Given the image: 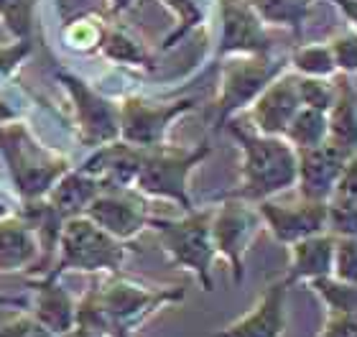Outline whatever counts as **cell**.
Returning <instances> with one entry per match:
<instances>
[{
    "label": "cell",
    "instance_id": "e0dca14e",
    "mask_svg": "<svg viewBox=\"0 0 357 337\" xmlns=\"http://www.w3.org/2000/svg\"><path fill=\"white\" fill-rule=\"evenodd\" d=\"M143 153H146V149L130 146V143H126L123 138H118V141L105 143V146L92 151V156H89L79 169L92 174L95 179H100L102 189L105 187H133L135 177L141 172Z\"/></svg>",
    "mask_w": 357,
    "mask_h": 337
},
{
    "label": "cell",
    "instance_id": "74e56055",
    "mask_svg": "<svg viewBox=\"0 0 357 337\" xmlns=\"http://www.w3.org/2000/svg\"><path fill=\"white\" fill-rule=\"evenodd\" d=\"M329 3H332V6L350 21L352 29L357 31V0H329Z\"/></svg>",
    "mask_w": 357,
    "mask_h": 337
},
{
    "label": "cell",
    "instance_id": "5b68a950",
    "mask_svg": "<svg viewBox=\"0 0 357 337\" xmlns=\"http://www.w3.org/2000/svg\"><path fill=\"white\" fill-rule=\"evenodd\" d=\"M56 250H59V258L46 274L54 278H59L67 271H82V274L105 271L112 276V274H120L128 261V243L112 238L110 232L102 230L87 215H77L64 223Z\"/></svg>",
    "mask_w": 357,
    "mask_h": 337
},
{
    "label": "cell",
    "instance_id": "9a60e30c",
    "mask_svg": "<svg viewBox=\"0 0 357 337\" xmlns=\"http://www.w3.org/2000/svg\"><path fill=\"white\" fill-rule=\"evenodd\" d=\"M301 107L304 105L298 98V75L289 67L258 95V100L248 107V115H250L253 130L263 135H283L286 138L291 120L296 118V112Z\"/></svg>",
    "mask_w": 357,
    "mask_h": 337
},
{
    "label": "cell",
    "instance_id": "7a4b0ae2",
    "mask_svg": "<svg viewBox=\"0 0 357 337\" xmlns=\"http://www.w3.org/2000/svg\"><path fill=\"white\" fill-rule=\"evenodd\" d=\"M212 212L207 210H189L184 218H151V230L158 235V243L169 255V261L176 269L189 271L199 281L202 292H215V266L217 250L212 240Z\"/></svg>",
    "mask_w": 357,
    "mask_h": 337
},
{
    "label": "cell",
    "instance_id": "83f0119b",
    "mask_svg": "<svg viewBox=\"0 0 357 337\" xmlns=\"http://www.w3.org/2000/svg\"><path fill=\"white\" fill-rule=\"evenodd\" d=\"M105 29L107 26L97 15H77V18H72L67 23V29H64V41L75 52H82V54L100 52L105 38Z\"/></svg>",
    "mask_w": 357,
    "mask_h": 337
},
{
    "label": "cell",
    "instance_id": "44dd1931",
    "mask_svg": "<svg viewBox=\"0 0 357 337\" xmlns=\"http://www.w3.org/2000/svg\"><path fill=\"white\" fill-rule=\"evenodd\" d=\"M102 192L100 179H95L92 174H87L84 169H69L56 184L52 187V192L44 197L46 204L59 215L64 223L77 215H84L87 207L92 204L97 195Z\"/></svg>",
    "mask_w": 357,
    "mask_h": 337
},
{
    "label": "cell",
    "instance_id": "3957f363",
    "mask_svg": "<svg viewBox=\"0 0 357 337\" xmlns=\"http://www.w3.org/2000/svg\"><path fill=\"white\" fill-rule=\"evenodd\" d=\"M0 153L6 158L15 192L26 202H36L72 169L69 161L44 149L21 123H0Z\"/></svg>",
    "mask_w": 357,
    "mask_h": 337
},
{
    "label": "cell",
    "instance_id": "603a6c76",
    "mask_svg": "<svg viewBox=\"0 0 357 337\" xmlns=\"http://www.w3.org/2000/svg\"><path fill=\"white\" fill-rule=\"evenodd\" d=\"M266 26L289 29L296 36L304 33V23L309 21L314 0H250Z\"/></svg>",
    "mask_w": 357,
    "mask_h": 337
},
{
    "label": "cell",
    "instance_id": "7c38bea8",
    "mask_svg": "<svg viewBox=\"0 0 357 337\" xmlns=\"http://www.w3.org/2000/svg\"><path fill=\"white\" fill-rule=\"evenodd\" d=\"M84 215L123 243H130V240L138 238L153 218L146 207L143 195L135 192L133 187H105L92 200Z\"/></svg>",
    "mask_w": 357,
    "mask_h": 337
},
{
    "label": "cell",
    "instance_id": "4dcf8cb0",
    "mask_svg": "<svg viewBox=\"0 0 357 337\" xmlns=\"http://www.w3.org/2000/svg\"><path fill=\"white\" fill-rule=\"evenodd\" d=\"M329 49H332L340 75H357V31L352 26L337 31L335 36L329 38Z\"/></svg>",
    "mask_w": 357,
    "mask_h": 337
},
{
    "label": "cell",
    "instance_id": "6da1fadb",
    "mask_svg": "<svg viewBox=\"0 0 357 337\" xmlns=\"http://www.w3.org/2000/svg\"><path fill=\"white\" fill-rule=\"evenodd\" d=\"M232 138L240 149V187L232 197L248 202L273 200L286 189L296 187L298 177V151L283 135H263L230 120L227 123Z\"/></svg>",
    "mask_w": 357,
    "mask_h": 337
},
{
    "label": "cell",
    "instance_id": "b9f144b4",
    "mask_svg": "<svg viewBox=\"0 0 357 337\" xmlns=\"http://www.w3.org/2000/svg\"><path fill=\"white\" fill-rule=\"evenodd\" d=\"M112 337H128V335H112Z\"/></svg>",
    "mask_w": 357,
    "mask_h": 337
},
{
    "label": "cell",
    "instance_id": "f1b7e54d",
    "mask_svg": "<svg viewBox=\"0 0 357 337\" xmlns=\"http://www.w3.org/2000/svg\"><path fill=\"white\" fill-rule=\"evenodd\" d=\"M176 18V29L164 38V49L176 46L184 36H189L202 21H204V8L197 0H161Z\"/></svg>",
    "mask_w": 357,
    "mask_h": 337
},
{
    "label": "cell",
    "instance_id": "ac0fdd59",
    "mask_svg": "<svg viewBox=\"0 0 357 337\" xmlns=\"http://www.w3.org/2000/svg\"><path fill=\"white\" fill-rule=\"evenodd\" d=\"M332 261H335V235L319 232L312 238L296 240L289 246V271L286 284H312L317 278L332 276Z\"/></svg>",
    "mask_w": 357,
    "mask_h": 337
},
{
    "label": "cell",
    "instance_id": "484cf974",
    "mask_svg": "<svg viewBox=\"0 0 357 337\" xmlns=\"http://www.w3.org/2000/svg\"><path fill=\"white\" fill-rule=\"evenodd\" d=\"M286 141L296 151L314 149L329 141V120L327 112L314 110V107H301L296 118L291 120L289 130H286Z\"/></svg>",
    "mask_w": 357,
    "mask_h": 337
},
{
    "label": "cell",
    "instance_id": "8fae6325",
    "mask_svg": "<svg viewBox=\"0 0 357 337\" xmlns=\"http://www.w3.org/2000/svg\"><path fill=\"white\" fill-rule=\"evenodd\" d=\"M217 15H220L217 57L227 59V57L273 52L268 26L250 0H217Z\"/></svg>",
    "mask_w": 357,
    "mask_h": 337
},
{
    "label": "cell",
    "instance_id": "9c48e42d",
    "mask_svg": "<svg viewBox=\"0 0 357 337\" xmlns=\"http://www.w3.org/2000/svg\"><path fill=\"white\" fill-rule=\"evenodd\" d=\"M197 107V100H172L158 103L143 95H126L118 103L120 110V138L138 149H156L169 143V130L178 118Z\"/></svg>",
    "mask_w": 357,
    "mask_h": 337
},
{
    "label": "cell",
    "instance_id": "52a82bcc",
    "mask_svg": "<svg viewBox=\"0 0 357 337\" xmlns=\"http://www.w3.org/2000/svg\"><path fill=\"white\" fill-rule=\"evenodd\" d=\"M291 67L289 57L271 54H245V57H227L220 75V90L215 100V130L227 128L243 110L253 105L258 95Z\"/></svg>",
    "mask_w": 357,
    "mask_h": 337
},
{
    "label": "cell",
    "instance_id": "ffe728a7",
    "mask_svg": "<svg viewBox=\"0 0 357 337\" xmlns=\"http://www.w3.org/2000/svg\"><path fill=\"white\" fill-rule=\"evenodd\" d=\"M41 255V238L36 227L26 218H3L0 220V271L31 269Z\"/></svg>",
    "mask_w": 357,
    "mask_h": 337
},
{
    "label": "cell",
    "instance_id": "2e32d148",
    "mask_svg": "<svg viewBox=\"0 0 357 337\" xmlns=\"http://www.w3.org/2000/svg\"><path fill=\"white\" fill-rule=\"evenodd\" d=\"M289 289L291 286L286 284V278L268 284L255 307H250L227 327L217 330L212 337H283L289 324V312H286Z\"/></svg>",
    "mask_w": 357,
    "mask_h": 337
},
{
    "label": "cell",
    "instance_id": "ab89813d",
    "mask_svg": "<svg viewBox=\"0 0 357 337\" xmlns=\"http://www.w3.org/2000/svg\"><path fill=\"white\" fill-rule=\"evenodd\" d=\"M107 3H110V10L115 15L126 13V10H130L135 6V0H107Z\"/></svg>",
    "mask_w": 357,
    "mask_h": 337
},
{
    "label": "cell",
    "instance_id": "e575fe53",
    "mask_svg": "<svg viewBox=\"0 0 357 337\" xmlns=\"http://www.w3.org/2000/svg\"><path fill=\"white\" fill-rule=\"evenodd\" d=\"M0 337H59L52 332L46 324H41L36 317L31 315H15L0 324Z\"/></svg>",
    "mask_w": 357,
    "mask_h": 337
},
{
    "label": "cell",
    "instance_id": "cb8c5ba5",
    "mask_svg": "<svg viewBox=\"0 0 357 337\" xmlns=\"http://www.w3.org/2000/svg\"><path fill=\"white\" fill-rule=\"evenodd\" d=\"M100 52L115 64H126V67H153V57L143 46L141 38H135L130 31L120 29V26H107Z\"/></svg>",
    "mask_w": 357,
    "mask_h": 337
},
{
    "label": "cell",
    "instance_id": "4fadbf2b",
    "mask_svg": "<svg viewBox=\"0 0 357 337\" xmlns=\"http://www.w3.org/2000/svg\"><path fill=\"white\" fill-rule=\"evenodd\" d=\"M261 212L263 225L281 246H291L296 240L312 238L319 232H327L329 202H314L298 197L296 204H283L275 200H263L255 204Z\"/></svg>",
    "mask_w": 357,
    "mask_h": 337
},
{
    "label": "cell",
    "instance_id": "d590c367",
    "mask_svg": "<svg viewBox=\"0 0 357 337\" xmlns=\"http://www.w3.org/2000/svg\"><path fill=\"white\" fill-rule=\"evenodd\" d=\"M329 202H342L357 207V153L350 156V161L344 166V172L340 177V181H337L335 195H332Z\"/></svg>",
    "mask_w": 357,
    "mask_h": 337
},
{
    "label": "cell",
    "instance_id": "d6986e66",
    "mask_svg": "<svg viewBox=\"0 0 357 337\" xmlns=\"http://www.w3.org/2000/svg\"><path fill=\"white\" fill-rule=\"evenodd\" d=\"M33 289H36V299L31 304V315L59 337L67 335L77 324V304L79 301L69 294V289L59 278L54 276L33 281Z\"/></svg>",
    "mask_w": 357,
    "mask_h": 337
},
{
    "label": "cell",
    "instance_id": "f546056e",
    "mask_svg": "<svg viewBox=\"0 0 357 337\" xmlns=\"http://www.w3.org/2000/svg\"><path fill=\"white\" fill-rule=\"evenodd\" d=\"M38 0H0V18L13 36L29 41Z\"/></svg>",
    "mask_w": 357,
    "mask_h": 337
},
{
    "label": "cell",
    "instance_id": "277c9868",
    "mask_svg": "<svg viewBox=\"0 0 357 337\" xmlns=\"http://www.w3.org/2000/svg\"><path fill=\"white\" fill-rule=\"evenodd\" d=\"M209 156H212V146L207 141L197 143L192 149L172 146V143L146 149L133 189L141 192L143 197L178 204L184 212L194 210L192 195H189V179H192L194 169L202 161H207Z\"/></svg>",
    "mask_w": 357,
    "mask_h": 337
},
{
    "label": "cell",
    "instance_id": "7402d4cb",
    "mask_svg": "<svg viewBox=\"0 0 357 337\" xmlns=\"http://www.w3.org/2000/svg\"><path fill=\"white\" fill-rule=\"evenodd\" d=\"M329 141L347 153H357V87L350 75H335V103L327 110Z\"/></svg>",
    "mask_w": 357,
    "mask_h": 337
},
{
    "label": "cell",
    "instance_id": "836d02e7",
    "mask_svg": "<svg viewBox=\"0 0 357 337\" xmlns=\"http://www.w3.org/2000/svg\"><path fill=\"white\" fill-rule=\"evenodd\" d=\"M327 232L335 238H357V207L342 202H329Z\"/></svg>",
    "mask_w": 357,
    "mask_h": 337
},
{
    "label": "cell",
    "instance_id": "8992f818",
    "mask_svg": "<svg viewBox=\"0 0 357 337\" xmlns=\"http://www.w3.org/2000/svg\"><path fill=\"white\" fill-rule=\"evenodd\" d=\"M105 309V315L110 317L112 335H128L146 324L151 317L161 312L164 307H174L184 299V286H149L141 284L135 278H126L112 274L105 284L92 289Z\"/></svg>",
    "mask_w": 357,
    "mask_h": 337
},
{
    "label": "cell",
    "instance_id": "4316f807",
    "mask_svg": "<svg viewBox=\"0 0 357 337\" xmlns=\"http://www.w3.org/2000/svg\"><path fill=\"white\" fill-rule=\"evenodd\" d=\"M306 286L319 297L321 304L329 309V315L357 317V284L340 281V278H335V276H324Z\"/></svg>",
    "mask_w": 357,
    "mask_h": 337
},
{
    "label": "cell",
    "instance_id": "5bb4252c",
    "mask_svg": "<svg viewBox=\"0 0 357 337\" xmlns=\"http://www.w3.org/2000/svg\"><path fill=\"white\" fill-rule=\"evenodd\" d=\"M350 156L355 153H347L332 141L298 151V197L314 200V202H329Z\"/></svg>",
    "mask_w": 357,
    "mask_h": 337
},
{
    "label": "cell",
    "instance_id": "ba28073f",
    "mask_svg": "<svg viewBox=\"0 0 357 337\" xmlns=\"http://www.w3.org/2000/svg\"><path fill=\"white\" fill-rule=\"evenodd\" d=\"M263 218L258 207L240 197H225L222 204L212 212V240L217 258H222L232 271V281L243 284L245 278V255L253 248Z\"/></svg>",
    "mask_w": 357,
    "mask_h": 337
},
{
    "label": "cell",
    "instance_id": "d4e9b609",
    "mask_svg": "<svg viewBox=\"0 0 357 337\" xmlns=\"http://www.w3.org/2000/svg\"><path fill=\"white\" fill-rule=\"evenodd\" d=\"M291 69L298 77H319L332 80L337 75V64L329 49V41H312V44H298L289 54Z\"/></svg>",
    "mask_w": 357,
    "mask_h": 337
},
{
    "label": "cell",
    "instance_id": "f35d334b",
    "mask_svg": "<svg viewBox=\"0 0 357 337\" xmlns=\"http://www.w3.org/2000/svg\"><path fill=\"white\" fill-rule=\"evenodd\" d=\"M61 337H112L110 332H102V330H95V327H84V324H75L67 335Z\"/></svg>",
    "mask_w": 357,
    "mask_h": 337
},
{
    "label": "cell",
    "instance_id": "1f68e13d",
    "mask_svg": "<svg viewBox=\"0 0 357 337\" xmlns=\"http://www.w3.org/2000/svg\"><path fill=\"white\" fill-rule=\"evenodd\" d=\"M298 98L304 107L327 112L335 103V82L319 77H298Z\"/></svg>",
    "mask_w": 357,
    "mask_h": 337
},
{
    "label": "cell",
    "instance_id": "30bf717a",
    "mask_svg": "<svg viewBox=\"0 0 357 337\" xmlns=\"http://www.w3.org/2000/svg\"><path fill=\"white\" fill-rule=\"evenodd\" d=\"M59 82L64 84L72 107H75L77 130H79V141L89 149H100L105 143H112L120 138V110L118 103L105 98L102 92L77 75H56Z\"/></svg>",
    "mask_w": 357,
    "mask_h": 337
},
{
    "label": "cell",
    "instance_id": "8d00e7d4",
    "mask_svg": "<svg viewBox=\"0 0 357 337\" xmlns=\"http://www.w3.org/2000/svg\"><path fill=\"white\" fill-rule=\"evenodd\" d=\"M319 337H357V317L350 315H327Z\"/></svg>",
    "mask_w": 357,
    "mask_h": 337
},
{
    "label": "cell",
    "instance_id": "60d3db41",
    "mask_svg": "<svg viewBox=\"0 0 357 337\" xmlns=\"http://www.w3.org/2000/svg\"><path fill=\"white\" fill-rule=\"evenodd\" d=\"M0 304H10V299H6V297H0Z\"/></svg>",
    "mask_w": 357,
    "mask_h": 337
},
{
    "label": "cell",
    "instance_id": "d6a6232c",
    "mask_svg": "<svg viewBox=\"0 0 357 337\" xmlns=\"http://www.w3.org/2000/svg\"><path fill=\"white\" fill-rule=\"evenodd\" d=\"M332 276L357 284V238H335Z\"/></svg>",
    "mask_w": 357,
    "mask_h": 337
}]
</instances>
